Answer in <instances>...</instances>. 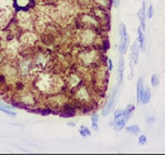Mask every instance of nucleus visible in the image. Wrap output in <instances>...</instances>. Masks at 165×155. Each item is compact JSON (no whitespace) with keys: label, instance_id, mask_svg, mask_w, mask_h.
Returning a JSON list of instances; mask_svg holds the SVG:
<instances>
[{"label":"nucleus","instance_id":"9b49d317","mask_svg":"<svg viewBox=\"0 0 165 155\" xmlns=\"http://www.w3.org/2000/svg\"><path fill=\"white\" fill-rule=\"evenodd\" d=\"M91 120H93V129L99 130V127H98V125H97V123H98V115L93 114V115L91 116Z\"/></svg>","mask_w":165,"mask_h":155},{"label":"nucleus","instance_id":"dca6fc26","mask_svg":"<svg viewBox=\"0 0 165 155\" xmlns=\"http://www.w3.org/2000/svg\"><path fill=\"white\" fill-rule=\"evenodd\" d=\"M147 16L149 17V19H151L152 16H153V6H149L148 8V12H147Z\"/></svg>","mask_w":165,"mask_h":155},{"label":"nucleus","instance_id":"0eeeda50","mask_svg":"<svg viewBox=\"0 0 165 155\" xmlns=\"http://www.w3.org/2000/svg\"><path fill=\"white\" fill-rule=\"evenodd\" d=\"M138 42H139V48L140 51L145 50V37L143 36V31L141 27H138Z\"/></svg>","mask_w":165,"mask_h":155},{"label":"nucleus","instance_id":"a211bd4d","mask_svg":"<svg viewBox=\"0 0 165 155\" xmlns=\"http://www.w3.org/2000/svg\"><path fill=\"white\" fill-rule=\"evenodd\" d=\"M108 62H109V68L112 70V62H111V60H108Z\"/></svg>","mask_w":165,"mask_h":155},{"label":"nucleus","instance_id":"9d476101","mask_svg":"<svg viewBox=\"0 0 165 155\" xmlns=\"http://www.w3.org/2000/svg\"><path fill=\"white\" fill-rule=\"evenodd\" d=\"M126 132L129 133V135H133V136H137L139 133V127L134 125V126H130V127H126Z\"/></svg>","mask_w":165,"mask_h":155},{"label":"nucleus","instance_id":"2eb2a0df","mask_svg":"<svg viewBox=\"0 0 165 155\" xmlns=\"http://www.w3.org/2000/svg\"><path fill=\"white\" fill-rule=\"evenodd\" d=\"M138 142H139L140 145H145V144L147 143V138H145V135L140 136V137H139V141H138Z\"/></svg>","mask_w":165,"mask_h":155},{"label":"nucleus","instance_id":"f3484780","mask_svg":"<svg viewBox=\"0 0 165 155\" xmlns=\"http://www.w3.org/2000/svg\"><path fill=\"white\" fill-rule=\"evenodd\" d=\"M118 4H120V0H114V7L115 8H117Z\"/></svg>","mask_w":165,"mask_h":155},{"label":"nucleus","instance_id":"20e7f679","mask_svg":"<svg viewBox=\"0 0 165 155\" xmlns=\"http://www.w3.org/2000/svg\"><path fill=\"white\" fill-rule=\"evenodd\" d=\"M147 10H145V1H142V7L139 11V21H140V27L142 31H145V16H147Z\"/></svg>","mask_w":165,"mask_h":155},{"label":"nucleus","instance_id":"1a4fd4ad","mask_svg":"<svg viewBox=\"0 0 165 155\" xmlns=\"http://www.w3.org/2000/svg\"><path fill=\"white\" fill-rule=\"evenodd\" d=\"M127 119L124 117V116H122L121 118H118L117 120H116V123H115V125H114V129L115 130H122L125 127V125H126V123H127Z\"/></svg>","mask_w":165,"mask_h":155},{"label":"nucleus","instance_id":"f257e3e1","mask_svg":"<svg viewBox=\"0 0 165 155\" xmlns=\"http://www.w3.org/2000/svg\"><path fill=\"white\" fill-rule=\"evenodd\" d=\"M120 53L121 54H125L127 49H128V45H129V36L127 34L126 31V26L124 23H121L120 25Z\"/></svg>","mask_w":165,"mask_h":155},{"label":"nucleus","instance_id":"39448f33","mask_svg":"<svg viewBox=\"0 0 165 155\" xmlns=\"http://www.w3.org/2000/svg\"><path fill=\"white\" fill-rule=\"evenodd\" d=\"M143 80L141 77H139L137 80V104L140 105L141 103V98H142V93H143Z\"/></svg>","mask_w":165,"mask_h":155},{"label":"nucleus","instance_id":"f8f14e48","mask_svg":"<svg viewBox=\"0 0 165 155\" xmlns=\"http://www.w3.org/2000/svg\"><path fill=\"white\" fill-rule=\"evenodd\" d=\"M79 132H80V135L83 136V137H88V136H90L89 129H88L87 127H85V126H81V127H80V129H79Z\"/></svg>","mask_w":165,"mask_h":155},{"label":"nucleus","instance_id":"4468645a","mask_svg":"<svg viewBox=\"0 0 165 155\" xmlns=\"http://www.w3.org/2000/svg\"><path fill=\"white\" fill-rule=\"evenodd\" d=\"M123 112L124 111H122V110H116L115 111V113H114V119L115 120H117L118 118H121V117L123 116Z\"/></svg>","mask_w":165,"mask_h":155},{"label":"nucleus","instance_id":"7ed1b4c3","mask_svg":"<svg viewBox=\"0 0 165 155\" xmlns=\"http://www.w3.org/2000/svg\"><path fill=\"white\" fill-rule=\"evenodd\" d=\"M139 51H140V48H139V42H138V39L135 40L134 43L132 46V55H130V59L134 61L135 64H137L138 63V55H139Z\"/></svg>","mask_w":165,"mask_h":155},{"label":"nucleus","instance_id":"6ab92c4d","mask_svg":"<svg viewBox=\"0 0 165 155\" xmlns=\"http://www.w3.org/2000/svg\"><path fill=\"white\" fill-rule=\"evenodd\" d=\"M2 81H3V77L0 76V82H2Z\"/></svg>","mask_w":165,"mask_h":155},{"label":"nucleus","instance_id":"6e6552de","mask_svg":"<svg viewBox=\"0 0 165 155\" xmlns=\"http://www.w3.org/2000/svg\"><path fill=\"white\" fill-rule=\"evenodd\" d=\"M150 97H151V89L149 87H145L142 98H141V104H147L150 101Z\"/></svg>","mask_w":165,"mask_h":155},{"label":"nucleus","instance_id":"f03ea898","mask_svg":"<svg viewBox=\"0 0 165 155\" xmlns=\"http://www.w3.org/2000/svg\"><path fill=\"white\" fill-rule=\"evenodd\" d=\"M115 97H116V90L113 91L112 96H111V98H110V100L108 101V103H106L105 107H104L103 110H102V116H108L109 115V113L111 112V110H112L113 105H114V102H115Z\"/></svg>","mask_w":165,"mask_h":155},{"label":"nucleus","instance_id":"ddd939ff","mask_svg":"<svg viewBox=\"0 0 165 155\" xmlns=\"http://www.w3.org/2000/svg\"><path fill=\"white\" fill-rule=\"evenodd\" d=\"M160 80H159V77H157V75H152V78H151V85L152 87H157V85H159Z\"/></svg>","mask_w":165,"mask_h":155},{"label":"nucleus","instance_id":"423d86ee","mask_svg":"<svg viewBox=\"0 0 165 155\" xmlns=\"http://www.w3.org/2000/svg\"><path fill=\"white\" fill-rule=\"evenodd\" d=\"M123 74H124V60L121 56L120 61H118V70H117V87H120L121 85H122Z\"/></svg>","mask_w":165,"mask_h":155}]
</instances>
